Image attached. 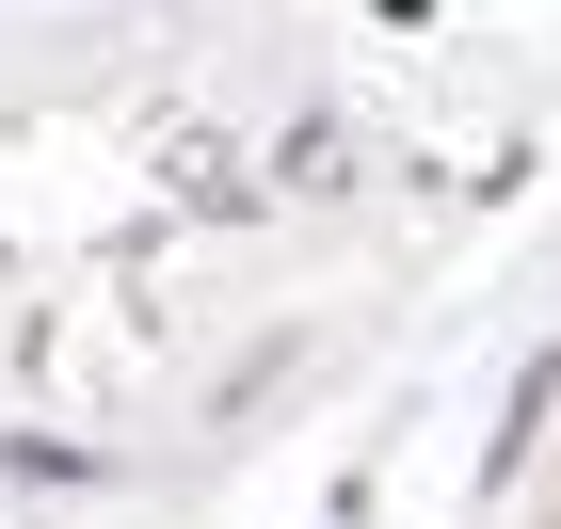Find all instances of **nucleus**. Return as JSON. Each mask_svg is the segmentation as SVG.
Here are the masks:
<instances>
[{"mask_svg": "<svg viewBox=\"0 0 561 529\" xmlns=\"http://www.w3.org/2000/svg\"><path fill=\"white\" fill-rule=\"evenodd\" d=\"M161 176H176V209H241V161H225L209 129H176V145H161Z\"/></svg>", "mask_w": 561, "mask_h": 529, "instance_id": "f257e3e1", "label": "nucleus"}, {"mask_svg": "<svg viewBox=\"0 0 561 529\" xmlns=\"http://www.w3.org/2000/svg\"><path fill=\"white\" fill-rule=\"evenodd\" d=\"M546 529H561V514H546Z\"/></svg>", "mask_w": 561, "mask_h": 529, "instance_id": "f03ea898", "label": "nucleus"}]
</instances>
